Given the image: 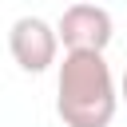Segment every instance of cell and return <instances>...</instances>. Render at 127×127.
Listing matches in <instances>:
<instances>
[{"label":"cell","mask_w":127,"mask_h":127,"mask_svg":"<svg viewBox=\"0 0 127 127\" xmlns=\"http://www.w3.org/2000/svg\"><path fill=\"white\" fill-rule=\"evenodd\" d=\"M119 107L115 75L103 52H67L56 79V111L67 127H111Z\"/></svg>","instance_id":"cell-1"},{"label":"cell","mask_w":127,"mask_h":127,"mask_svg":"<svg viewBox=\"0 0 127 127\" xmlns=\"http://www.w3.org/2000/svg\"><path fill=\"white\" fill-rule=\"evenodd\" d=\"M56 36L67 52H103L111 44V12L103 4L79 0V4L64 8L60 24H56Z\"/></svg>","instance_id":"cell-2"},{"label":"cell","mask_w":127,"mask_h":127,"mask_svg":"<svg viewBox=\"0 0 127 127\" xmlns=\"http://www.w3.org/2000/svg\"><path fill=\"white\" fill-rule=\"evenodd\" d=\"M8 52H12V60H16L24 71L40 75V71H48V67L56 64L60 36H56V28H52L48 20H40V16H20V20L8 28Z\"/></svg>","instance_id":"cell-3"},{"label":"cell","mask_w":127,"mask_h":127,"mask_svg":"<svg viewBox=\"0 0 127 127\" xmlns=\"http://www.w3.org/2000/svg\"><path fill=\"white\" fill-rule=\"evenodd\" d=\"M119 99L127 103V71H123V79H119Z\"/></svg>","instance_id":"cell-4"}]
</instances>
